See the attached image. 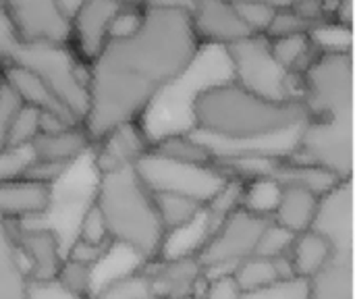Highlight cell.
Returning a JSON list of instances; mask_svg holds the SVG:
<instances>
[{
    "mask_svg": "<svg viewBox=\"0 0 355 299\" xmlns=\"http://www.w3.org/2000/svg\"><path fill=\"white\" fill-rule=\"evenodd\" d=\"M200 44L189 10L146 4L139 25L108 37L85 67L83 129L92 146L110 129L139 121L156 96L196 60Z\"/></svg>",
    "mask_w": 355,
    "mask_h": 299,
    "instance_id": "obj_1",
    "label": "cell"
},
{
    "mask_svg": "<svg viewBox=\"0 0 355 299\" xmlns=\"http://www.w3.org/2000/svg\"><path fill=\"white\" fill-rule=\"evenodd\" d=\"M308 121L300 100H272L235 79L200 89L191 102V131L206 142L214 156H241L297 135Z\"/></svg>",
    "mask_w": 355,
    "mask_h": 299,
    "instance_id": "obj_2",
    "label": "cell"
},
{
    "mask_svg": "<svg viewBox=\"0 0 355 299\" xmlns=\"http://www.w3.org/2000/svg\"><path fill=\"white\" fill-rule=\"evenodd\" d=\"M92 202L102 212L114 246L135 254L141 262L160 256L166 233L158 219L152 191L141 183L133 166L98 173Z\"/></svg>",
    "mask_w": 355,
    "mask_h": 299,
    "instance_id": "obj_3",
    "label": "cell"
},
{
    "mask_svg": "<svg viewBox=\"0 0 355 299\" xmlns=\"http://www.w3.org/2000/svg\"><path fill=\"white\" fill-rule=\"evenodd\" d=\"M300 102L308 119L354 117L352 52H316L300 71Z\"/></svg>",
    "mask_w": 355,
    "mask_h": 299,
    "instance_id": "obj_4",
    "label": "cell"
},
{
    "mask_svg": "<svg viewBox=\"0 0 355 299\" xmlns=\"http://www.w3.org/2000/svg\"><path fill=\"white\" fill-rule=\"evenodd\" d=\"M0 65H17L40 75L56 94L75 81V56L67 44L21 37L8 10L0 4Z\"/></svg>",
    "mask_w": 355,
    "mask_h": 299,
    "instance_id": "obj_5",
    "label": "cell"
},
{
    "mask_svg": "<svg viewBox=\"0 0 355 299\" xmlns=\"http://www.w3.org/2000/svg\"><path fill=\"white\" fill-rule=\"evenodd\" d=\"M133 169L150 191L181 194V196L196 198L202 204H208L231 177L216 162L214 164L179 162L154 152L152 148L144 156H139Z\"/></svg>",
    "mask_w": 355,
    "mask_h": 299,
    "instance_id": "obj_6",
    "label": "cell"
},
{
    "mask_svg": "<svg viewBox=\"0 0 355 299\" xmlns=\"http://www.w3.org/2000/svg\"><path fill=\"white\" fill-rule=\"evenodd\" d=\"M233 79L243 87L272 98V100H300V79L291 83L297 73L285 71L270 54L264 35H250L225 48Z\"/></svg>",
    "mask_w": 355,
    "mask_h": 299,
    "instance_id": "obj_7",
    "label": "cell"
},
{
    "mask_svg": "<svg viewBox=\"0 0 355 299\" xmlns=\"http://www.w3.org/2000/svg\"><path fill=\"white\" fill-rule=\"evenodd\" d=\"M289 156L316 164L341 181L354 179V117L308 119Z\"/></svg>",
    "mask_w": 355,
    "mask_h": 299,
    "instance_id": "obj_8",
    "label": "cell"
},
{
    "mask_svg": "<svg viewBox=\"0 0 355 299\" xmlns=\"http://www.w3.org/2000/svg\"><path fill=\"white\" fill-rule=\"evenodd\" d=\"M270 219L237 208L227 214L206 237L196 258L204 268V277L231 273L239 262L256 254L258 241Z\"/></svg>",
    "mask_w": 355,
    "mask_h": 299,
    "instance_id": "obj_9",
    "label": "cell"
},
{
    "mask_svg": "<svg viewBox=\"0 0 355 299\" xmlns=\"http://www.w3.org/2000/svg\"><path fill=\"white\" fill-rule=\"evenodd\" d=\"M312 231L322 235L339 256H354L355 216L354 179L339 181L318 198Z\"/></svg>",
    "mask_w": 355,
    "mask_h": 299,
    "instance_id": "obj_10",
    "label": "cell"
},
{
    "mask_svg": "<svg viewBox=\"0 0 355 299\" xmlns=\"http://www.w3.org/2000/svg\"><path fill=\"white\" fill-rule=\"evenodd\" d=\"M12 237L27 275L33 283H50L64 260L58 233L50 227H29L27 221H10Z\"/></svg>",
    "mask_w": 355,
    "mask_h": 299,
    "instance_id": "obj_11",
    "label": "cell"
},
{
    "mask_svg": "<svg viewBox=\"0 0 355 299\" xmlns=\"http://www.w3.org/2000/svg\"><path fill=\"white\" fill-rule=\"evenodd\" d=\"M191 27L206 46L227 48L239 40L256 35L241 21L233 0H191Z\"/></svg>",
    "mask_w": 355,
    "mask_h": 299,
    "instance_id": "obj_12",
    "label": "cell"
},
{
    "mask_svg": "<svg viewBox=\"0 0 355 299\" xmlns=\"http://www.w3.org/2000/svg\"><path fill=\"white\" fill-rule=\"evenodd\" d=\"M154 299L198 298L204 285V268L196 256H158L144 262Z\"/></svg>",
    "mask_w": 355,
    "mask_h": 299,
    "instance_id": "obj_13",
    "label": "cell"
},
{
    "mask_svg": "<svg viewBox=\"0 0 355 299\" xmlns=\"http://www.w3.org/2000/svg\"><path fill=\"white\" fill-rule=\"evenodd\" d=\"M121 0H85L69 23V46L81 62H89L106 44Z\"/></svg>",
    "mask_w": 355,
    "mask_h": 299,
    "instance_id": "obj_14",
    "label": "cell"
},
{
    "mask_svg": "<svg viewBox=\"0 0 355 299\" xmlns=\"http://www.w3.org/2000/svg\"><path fill=\"white\" fill-rule=\"evenodd\" d=\"M15 21L21 37L69 44V23L60 17L54 0H0Z\"/></svg>",
    "mask_w": 355,
    "mask_h": 299,
    "instance_id": "obj_15",
    "label": "cell"
},
{
    "mask_svg": "<svg viewBox=\"0 0 355 299\" xmlns=\"http://www.w3.org/2000/svg\"><path fill=\"white\" fill-rule=\"evenodd\" d=\"M150 146L152 142L139 121L123 123L110 129L92 146V150H96L94 162L98 166V173L121 166H133L139 160V156H144L150 150Z\"/></svg>",
    "mask_w": 355,
    "mask_h": 299,
    "instance_id": "obj_16",
    "label": "cell"
},
{
    "mask_svg": "<svg viewBox=\"0 0 355 299\" xmlns=\"http://www.w3.org/2000/svg\"><path fill=\"white\" fill-rule=\"evenodd\" d=\"M0 79L17 94L21 104L33 106L42 112L58 114V117L67 119L69 123H79L67 110V106L60 102V98L52 92V87L33 71H29L25 67H17V65H2L0 67Z\"/></svg>",
    "mask_w": 355,
    "mask_h": 299,
    "instance_id": "obj_17",
    "label": "cell"
},
{
    "mask_svg": "<svg viewBox=\"0 0 355 299\" xmlns=\"http://www.w3.org/2000/svg\"><path fill=\"white\" fill-rule=\"evenodd\" d=\"M33 158L58 162V164H75L81 156L92 150V139L81 123L67 125L54 131H40L37 137L29 144Z\"/></svg>",
    "mask_w": 355,
    "mask_h": 299,
    "instance_id": "obj_18",
    "label": "cell"
},
{
    "mask_svg": "<svg viewBox=\"0 0 355 299\" xmlns=\"http://www.w3.org/2000/svg\"><path fill=\"white\" fill-rule=\"evenodd\" d=\"M52 206V189L31 181L0 183V216L10 221H33Z\"/></svg>",
    "mask_w": 355,
    "mask_h": 299,
    "instance_id": "obj_19",
    "label": "cell"
},
{
    "mask_svg": "<svg viewBox=\"0 0 355 299\" xmlns=\"http://www.w3.org/2000/svg\"><path fill=\"white\" fill-rule=\"evenodd\" d=\"M318 194L300 187V185H281L279 200L275 206V212L270 216L272 223L287 229L293 235H300L312 227L316 206H318Z\"/></svg>",
    "mask_w": 355,
    "mask_h": 299,
    "instance_id": "obj_20",
    "label": "cell"
},
{
    "mask_svg": "<svg viewBox=\"0 0 355 299\" xmlns=\"http://www.w3.org/2000/svg\"><path fill=\"white\" fill-rule=\"evenodd\" d=\"M235 283L239 285L241 293H252L260 291L266 287H272L275 283L287 281V279H297L293 275L291 262H289V252L285 256L277 258H266V256H250L243 262H239L231 271Z\"/></svg>",
    "mask_w": 355,
    "mask_h": 299,
    "instance_id": "obj_21",
    "label": "cell"
},
{
    "mask_svg": "<svg viewBox=\"0 0 355 299\" xmlns=\"http://www.w3.org/2000/svg\"><path fill=\"white\" fill-rule=\"evenodd\" d=\"M31 279L17 250L10 219L0 216V299H27Z\"/></svg>",
    "mask_w": 355,
    "mask_h": 299,
    "instance_id": "obj_22",
    "label": "cell"
},
{
    "mask_svg": "<svg viewBox=\"0 0 355 299\" xmlns=\"http://www.w3.org/2000/svg\"><path fill=\"white\" fill-rule=\"evenodd\" d=\"M354 256L335 254L333 260L306 281V299H354Z\"/></svg>",
    "mask_w": 355,
    "mask_h": 299,
    "instance_id": "obj_23",
    "label": "cell"
},
{
    "mask_svg": "<svg viewBox=\"0 0 355 299\" xmlns=\"http://www.w3.org/2000/svg\"><path fill=\"white\" fill-rule=\"evenodd\" d=\"M333 256H335L333 246L312 229L295 235L289 248V262H291L293 275L304 281L320 273L333 260Z\"/></svg>",
    "mask_w": 355,
    "mask_h": 299,
    "instance_id": "obj_24",
    "label": "cell"
},
{
    "mask_svg": "<svg viewBox=\"0 0 355 299\" xmlns=\"http://www.w3.org/2000/svg\"><path fill=\"white\" fill-rule=\"evenodd\" d=\"M152 200H154L158 219H160L166 235L175 233V231L187 227L189 223H193L196 219H200L204 212V206H206L196 198L171 194V191H152Z\"/></svg>",
    "mask_w": 355,
    "mask_h": 299,
    "instance_id": "obj_25",
    "label": "cell"
},
{
    "mask_svg": "<svg viewBox=\"0 0 355 299\" xmlns=\"http://www.w3.org/2000/svg\"><path fill=\"white\" fill-rule=\"evenodd\" d=\"M154 152L179 160V162H189V164H214V156L206 142L198 137L193 131H177L168 133L150 146Z\"/></svg>",
    "mask_w": 355,
    "mask_h": 299,
    "instance_id": "obj_26",
    "label": "cell"
},
{
    "mask_svg": "<svg viewBox=\"0 0 355 299\" xmlns=\"http://www.w3.org/2000/svg\"><path fill=\"white\" fill-rule=\"evenodd\" d=\"M89 299H154V293L144 264H139L108 279L104 285L94 289Z\"/></svg>",
    "mask_w": 355,
    "mask_h": 299,
    "instance_id": "obj_27",
    "label": "cell"
},
{
    "mask_svg": "<svg viewBox=\"0 0 355 299\" xmlns=\"http://www.w3.org/2000/svg\"><path fill=\"white\" fill-rule=\"evenodd\" d=\"M268 40V37H266ZM268 48L272 58L289 73H300L306 69V65L316 56V48L308 33L300 35H285V37H272L268 40Z\"/></svg>",
    "mask_w": 355,
    "mask_h": 299,
    "instance_id": "obj_28",
    "label": "cell"
},
{
    "mask_svg": "<svg viewBox=\"0 0 355 299\" xmlns=\"http://www.w3.org/2000/svg\"><path fill=\"white\" fill-rule=\"evenodd\" d=\"M279 191H281V185L275 179H270L266 175L250 177V179H245L241 208L270 219L275 212L277 200H279Z\"/></svg>",
    "mask_w": 355,
    "mask_h": 299,
    "instance_id": "obj_29",
    "label": "cell"
},
{
    "mask_svg": "<svg viewBox=\"0 0 355 299\" xmlns=\"http://www.w3.org/2000/svg\"><path fill=\"white\" fill-rule=\"evenodd\" d=\"M94 281H96L94 268L79 264V262H73V260H67V258L62 260V264L56 273V279H54V283L60 289H64L67 293L81 299L92 298Z\"/></svg>",
    "mask_w": 355,
    "mask_h": 299,
    "instance_id": "obj_30",
    "label": "cell"
},
{
    "mask_svg": "<svg viewBox=\"0 0 355 299\" xmlns=\"http://www.w3.org/2000/svg\"><path fill=\"white\" fill-rule=\"evenodd\" d=\"M40 119H42V110H37L33 106H27V104H21L19 110L12 117L6 146H12V148L29 146L37 137V133L42 131Z\"/></svg>",
    "mask_w": 355,
    "mask_h": 299,
    "instance_id": "obj_31",
    "label": "cell"
},
{
    "mask_svg": "<svg viewBox=\"0 0 355 299\" xmlns=\"http://www.w3.org/2000/svg\"><path fill=\"white\" fill-rule=\"evenodd\" d=\"M33 154L29 146H6L0 150V183H15L23 181L27 166L31 164Z\"/></svg>",
    "mask_w": 355,
    "mask_h": 299,
    "instance_id": "obj_32",
    "label": "cell"
},
{
    "mask_svg": "<svg viewBox=\"0 0 355 299\" xmlns=\"http://www.w3.org/2000/svg\"><path fill=\"white\" fill-rule=\"evenodd\" d=\"M312 25L295 10V8H275L272 19L264 31V37H285V35H300L310 33Z\"/></svg>",
    "mask_w": 355,
    "mask_h": 299,
    "instance_id": "obj_33",
    "label": "cell"
},
{
    "mask_svg": "<svg viewBox=\"0 0 355 299\" xmlns=\"http://www.w3.org/2000/svg\"><path fill=\"white\" fill-rule=\"evenodd\" d=\"M77 239L94 244V246H108L112 244L106 223L102 219V212L98 210V206L94 202H89L85 206V210L79 216V225H77Z\"/></svg>",
    "mask_w": 355,
    "mask_h": 299,
    "instance_id": "obj_34",
    "label": "cell"
},
{
    "mask_svg": "<svg viewBox=\"0 0 355 299\" xmlns=\"http://www.w3.org/2000/svg\"><path fill=\"white\" fill-rule=\"evenodd\" d=\"M293 233H289L287 229L279 227L277 223H268L260 241H258V248H256V254L258 256H266V258H277V256H285L293 244Z\"/></svg>",
    "mask_w": 355,
    "mask_h": 299,
    "instance_id": "obj_35",
    "label": "cell"
},
{
    "mask_svg": "<svg viewBox=\"0 0 355 299\" xmlns=\"http://www.w3.org/2000/svg\"><path fill=\"white\" fill-rule=\"evenodd\" d=\"M235 6H237V12H239L241 21L248 25V29L252 33H256V35L258 33L264 35V31H266V27H268V23L272 19L275 8H270V6H266L262 2H254V0H237Z\"/></svg>",
    "mask_w": 355,
    "mask_h": 299,
    "instance_id": "obj_36",
    "label": "cell"
},
{
    "mask_svg": "<svg viewBox=\"0 0 355 299\" xmlns=\"http://www.w3.org/2000/svg\"><path fill=\"white\" fill-rule=\"evenodd\" d=\"M112 248H114V244L94 246V244H87V241H81V239L75 237V241L64 250V258L73 260V262H79V264H85V266L96 271L102 264V260L110 254Z\"/></svg>",
    "mask_w": 355,
    "mask_h": 299,
    "instance_id": "obj_37",
    "label": "cell"
},
{
    "mask_svg": "<svg viewBox=\"0 0 355 299\" xmlns=\"http://www.w3.org/2000/svg\"><path fill=\"white\" fill-rule=\"evenodd\" d=\"M243 296L231 273L208 275L200 289V299H239Z\"/></svg>",
    "mask_w": 355,
    "mask_h": 299,
    "instance_id": "obj_38",
    "label": "cell"
},
{
    "mask_svg": "<svg viewBox=\"0 0 355 299\" xmlns=\"http://www.w3.org/2000/svg\"><path fill=\"white\" fill-rule=\"evenodd\" d=\"M239 299H306V281L304 279H287L275 283L272 287L243 293Z\"/></svg>",
    "mask_w": 355,
    "mask_h": 299,
    "instance_id": "obj_39",
    "label": "cell"
},
{
    "mask_svg": "<svg viewBox=\"0 0 355 299\" xmlns=\"http://www.w3.org/2000/svg\"><path fill=\"white\" fill-rule=\"evenodd\" d=\"M21 100L17 98V94L0 79V150L6 148L8 144V131H10V123L15 112L19 110Z\"/></svg>",
    "mask_w": 355,
    "mask_h": 299,
    "instance_id": "obj_40",
    "label": "cell"
},
{
    "mask_svg": "<svg viewBox=\"0 0 355 299\" xmlns=\"http://www.w3.org/2000/svg\"><path fill=\"white\" fill-rule=\"evenodd\" d=\"M27 299H81L67 293L64 289H60L54 281L50 283H33L29 285V293H27Z\"/></svg>",
    "mask_w": 355,
    "mask_h": 299,
    "instance_id": "obj_41",
    "label": "cell"
},
{
    "mask_svg": "<svg viewBox=\"0 0 355 299\" xmlns=\"http://www.w3.org/2000/svg\"><path fill=\"white\" fill-rule=\"evenodd\" d=\"M83 2H85V0H54V6H56V10L60 12V17H62L67 23H71V19L75 17V12L83 6Z\"/></svg>",
    "mask_w": 355,
    "mask_h": 299,
    "instance_id": "obj_42",
    "label": "cell"
},
{
    "mask_svg": "<svg viewBox=\"0 0 355 299\" xmlns=\"http://www.w3.org/2000/svg\"><path fill=\"white\" fill-rule=\"evenodd\" d=\"M233 2H237V0H233ZM254 2H262V4H266L270 8H291V6H295V4H300L304 0H254ZM324 2H335V0H324Z\"/></svg>",
    "mask_w": 355,
    "mask_h": 299,
    "instance_id": "obj_43",
    "label": "cell"
},
{
    "mask_svg": "<svg viewBox=\"0 0 355 299\" xmlns=\"http://www.w3.org/2000/svg\"><path fill=\"white\" fill-rule=\"evenodd\" d=\"M123 4H133V6H144L146 0H121Z\"/></svg>",
    "mask_w": 355,
    "mask_h": 299,
    "instance_id": "obj_44",
    "label": "cell"
},
{
    "mask_svg": "<svg viewBox=\"0 0 355 299\" xmlns=\"http://www.w3.org/2000/svg\"><path fill=\"white\" fill-rule=\"evenodd\" d=\"M189 299H200V298H189Z\"/></svg>",
    "mask_w": 355,
    "mask_h": 299,
    "instance_id": "obj_45",
    "label": "cell"
},
{
    "mask_svg": "<svg viewBox=\"0 0 355 299\" xmlns=\"http://www.w3.org/2000/svg\"><path fill=\"white\" fill-rule=\"evenodd\" d=\"M0 67H2V65H0Z\"/></svg>",
    "mask_w": 355,
    "mask_h": 299,
    "instance_id": "obj_46",
    "label": "cell"
}]
</instances>
